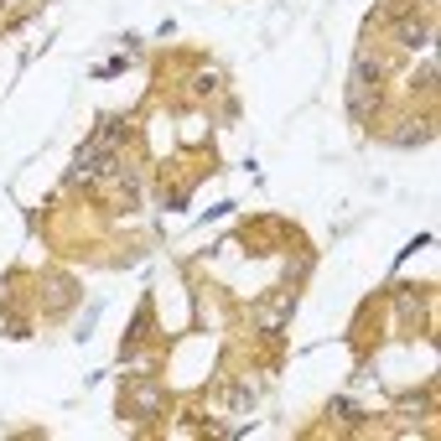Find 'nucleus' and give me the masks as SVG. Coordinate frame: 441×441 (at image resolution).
<instances>
[{
  "label": "nucleus",
  "instance_id": "nucleus-1",
  "mask_svg": "<svg viewBox=\"0 0 441 441\" xmlns=\"http://www.w3.org/2000/svg\"><path fill=\"white\" fill-rule=\"evenodd\" d=\"M104 172H114V151H104V145H84V151H78V161H73V182H99Z\"/></svg>",
  "mask_w": 441,
  "mask_h": 441
},
{
  "label": "nucleus",
  "instance_id": "nucleus-2",
  "mask_svg": "<svg viewBox=\"0 0 441 441\" xmlns=\"http://www.w3.org/2000/svg\"><path fill=\"white\" fill-rule=\"evenodd\" d=\"M291 306H296V296H286V291H275V301L265 306V312H259V328H265V333H275V328H281V322L291 317Z\"/></svg>",
  "mask_w": 441,
  "mask_h": 441
},
{
  "label": "nucleus",
  "instance_id": "nucleus-3",
  "mask_svg": "<svg viewBox=\"0 0 441 441\" xmlns=\"http://www.w3.org/2000/svg\"><path fill=\"white\" fill-rule=\"evenodd\" d=\"M125 135H130V125H125V120H104L99 130H94V145H104V151H120Z\"/></svg>",
  "mask_w": 441,
  "mask_h": 441
},
{
  "label": "nucleus",
  "instance_id": "nucleus-4",
  "mask_svg": "<svg viewBox=\"0 0 441 441\" xmlns=\"http://www.w3.org/2000/svg\"><path fill=\"white\" fill-rule=\"evenodd\" d=\"M400 42H405V47H415V52H420V47H426V42H431V31H426V26H420V21H415V16H405V21H400Z\"/></svg>",
  "mask_w": 441,
  "mask_h": 441
},
{
  "label": "nucleus",
  "instance_id": "nucleus-5",
  "mask_svg": "<svg viewBox=\"0 0 441 441\" xmlns=\"http://www.w3.org/2000/svg\"><path fill=\"white\" fill-rule=\"evenodd\" d=\"M426 140H431V125H405L395 135V145H426Z\"/></svg>",
  "mask_w": 441,
  "mask_h": 441
},
{
  "label": "nucleus",
  "instance_id": "nucleus-6",
  "mask_svg": "<svg viewBox=\"0 0 441 441\" xmlns=\"http://www.w3.org/2000/svg\"><path fill=\"white\" fill-rule=\"evenodd\" d=\"M135 405H140L145 415H156V411H161V389H156V384H140V395H135Z\"/></svg>",
  "mask_w": 441,
  "mask_h": 441
},
{
  "label": "nucleus",
  "instance_id": "nucleus-7",
  "mask_svg": "<svg viewBox=\"0 0 441 441\" xmlns=\"http://www.w3.org/2000/svg\"><path fill=\"white\" fill-rule=\"evenodd\" d=\"M228 405H239V411H250V405H255V389H228Z\"/></svg>",
  "mask_w": 441,
  "mask_h": 441
}]
</instances>
